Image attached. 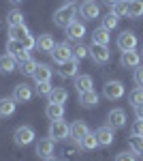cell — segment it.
Returning a JSON list of instances; mask_svg holds the SVG:
<instances>
[{
  "label": "cell",
  "mask_w": 143,
  "mask_h": 161,
  "mask_svg": "<svg viewBox=\"0 0 143 161\" xmlns=\"http://www.w3.org/2000/svg\"><path fill=\"white\" fill-rule=\"evenodd\" d=\"M73 19H75V2H71V0L54 13V24L60 26V28H66Z\"/></svg>",
  "instance_id": "6da1fadb"
},
{
  "label": "cell",
  "mask_w": 143,
  "mask_h": 161,
  "mask_svg": "<svg viewBox=\"0 0 143 161\" xmlns=\"http://www.w3.org/2000/svg\"><path fill=\"white\" fill-rule=\"evenodd\" d=\"M34 140H36V133H34V129H32L30 125L17 127L15 133H13V142H15L17 146H30Z\"/></svg>",
  "instance_id": "7a4b0ae2"
},
{
  "label": "cell",
  "mask_w": 143,
  "mask_h": 161,
  "mask_svg": "<svg viewBox=\"0 0 143 161\" xmlns=\"http://www.w3.org/2000/svg\"><path fill=\"white\" fill-rule=\"evenodd\" d=\"M49 137L54 142H62V140L71 137V125H66L62 118L60 120H51V125H49Z\"/></svg>",
  "instance_id": "3957f363"
},
{
  "label": "cell",
  "mask_w": 143,
  "mask_h": 161,
  "mask_svg": "<svg viewBox=\"0 0 143 161\" xmlns=\"http://www.w3.org/2000/svg\"><path fill=\"white\" fill-rule=\"evenodd\" d=\"M124 84L120 82V80H111V82H107L105 84V88H103V95H105V99L109 101H120L122 97H124Z\"/></svg>",
  "instance_id": "277c9868"
},
{
  "label": "cell",
  "mask_w": 143,
  "mask_h": 161,
  "mask_svg": "<svg viewBox=\"0 0 143 161\" xmlns=\"http://www.w3.org/2000/svg\"><path fill=\"white\" fill-rule=\"evenodd\" d=\"M7 52H9L17 62H24V60L30 58V50H26L22 41H13V39H9V43H7Z\"/></svg>",
  "instance_id": "5b68a950"
},
{
  "label": "cell",
  "mask_w": 143,
  "mask_h": 161,
  "mask_svg": "<svg viewBox=\"0 0 143 161\" xmlns=\"http://www.w3.org/2000/svg\"><path fill=\"white\" fill-rule=\"evenodd\" d=\"M79 15H81L84 19H88V22L98 19V17H100V7L96 4L94 0H84L81 7H79Z\"/></svg>",
  "instance_id": "8992f818"
},
{
  "label": "cell",
  "mask_w": 143,
  "mask_h": 161,
  "mask_svg": "<svg viewBox=\"0 0 143 161\" xmlns=\"http://www.w3.org/2000/svg\"><path fill=\"white\" fill-rule=\"evenodd\" d=\"M126 112L122 110V108H113V110L107 114V125L111 129H124L126 127Z\"/></svg>",
  "instance_id": "52a82bcc"
},
{
  "label": "cell",
  "mask_w": 143,
  "mask_h": 161,
  "mask_svg": "<svg viewBox=\"0 0 143 161\" xmlns=\"http://www.w3.org/2000/svg\"><path fill=\"white\" fill-rule=\"evenodd\" d=\"M90 56L96 64H105V62L111 60V52H109V45H96L92 43L90 45Z\"/></svg>",
  "instance_id": "ba28073f"
},
{
  "label": "cell",
  "mask_w": 143,
  "mask_h": 161,
  "mask_svg": "<svg viewBox=\"0 0 143 161\" xmlns=\"http://www.w3.org/2000/svg\"><path fill=\"white\" fill-rule=\"evenodd\" d=\"M118 47L120 52H128V50H135L137 47V35L132 30H124L118 35Z\"/></svg>",
  "instance_id": "9c48e42d"
},
{
  "label": "cell",
  "mask_w": 143,
  "mask_h": 161,
  "mask_svg": "<svg viewBox=\"0 0 143 161\" xmlns=\"http://www.w3.org/2000/svg\"><path fill=\"white\" fill-rule=\"evenodd\" d=\"M49 54H51L54 62H56V64H60V62H64V60H69V58H73V47L69 45V43H58V45L49 52Z\"/></svg>",
  "instance_id": "30bf717a"
},
{
  "label": "cell",
  "mask_w": 143,
  "mask_h": 161,
  "mask_svg": "<svg viewBox=\"0 0 143 161\" xmlns=\"http://www.w3.org/2000/svg\"><path fill=\"white\" fill-rule=\"evenodd\" d=\"M120 64H122L124 69H137V67L141 64V54L135 52V50L122 52V56H120Z\"/></svg>",
  "instance_id": "8fae6325"
},
{
  "label": "cell",
  "mask_w": 143,
  "mask_h": 161,
  "mask_svg": "<svg viewBox=\"0 0 143 161\" xmlns=\"http://www.w3.org/2000/svg\"><path fill=\"white\" fill-rule=\"evenodd\" d=\"M77 71H79V60L77 58H69V60L58 64V73L62 77H77Z\"/></svg>",
  "instance_id": "7c38bea8"
},
{
  "label": "cell",
  "mask_w": 143,
  "mask_h": 161,
  "mask_svg": "<svg viewBox=\"0 0 143 161\" xmlns=\"http://www.w3.org/2000/svg\"><path fill=\"white\" fill-rule=\"evenodd\" d=\"M85 35V26L84 22H77V19H73L71 24L66 26V37L71 39V41H81Z\"/></svg>",
  "instance_id": "4fadbf2b"
},
{
  "label": "cell",
  "mask_w": 143,
  "mask_h": 161,
  "mask_svg": "<svg viewBox=\"0 0 143 161\" xmlns=\"http://www.w3.org/2000/svg\"><path fill=\"white\" fill-rule=\"evenodd\" d=\"M96 140H98V146H111L113 144V129L109 127V125H105V127H98L96 129Z\"/></svg>",
  "instance_id": "5bb4252c"
},
{
  "label": "cell",
  "mask_w": 143,
  "mask_h": 161,
  "mask_svg": "<svg viewBox=\"0 0 143 161\" xmlns=\"http://www.w3.org/2000/svg\"><path fill=\"white\" fill-rule=\"evenodd\" d=\"M36 155L41 157V159H47L54 155V140L51 137H43V140H38L36 142Z\"/></svg>",
  "instance_id": "9a60e30c"
},
{
  "label": "cell",
  "mask_w": 143,
  "mask_h": 161,
  "mask_svg": "<svg viewBox=\"0 0 143 161\" xmlns=\"http://www.w3.org/2000/svg\"><path fill=\"white\" fill-rule=\"evenodd\" d=\"M88 133H90V127H88L84 120H75V123L71 125V137L75 142H81Z\"/></svg>",
  "instance_id": "2e32d148"
},
{
  "label": "cell",
  "mask_w": 143,
  "mask_h": 161,
  "mask_svg": "<svg viewBox=\"0 0 143 161\" xmlns=\"http://www.w3.org/2000/svg\"><path fill=\"white\" fill-rule=\"evenodd\" d=\"M13 99L17 101V103H28V101L32 99V88L28 86V84L15 86V90H13Z\"/></svg>",
  "instance_id": "e0dca14e"
},
{
  "label": "cell",
  "mask_w": 143,
  "mask_h": 161,
  "mask_svg": "<svg viewBox=\"0 0 143 161\" xmlns=\"http://www.w3.org/2000/svg\"><path fill=\"white\" fill-rule=\"evenodd\" d=\"M45 116H47L49 120H60L64 116V103H47Z\"/></svg>",
  "instance_id": "ac0fdd59"
},
{
  "label": "cell",
  "mask_w": 143,
  "mask_h": 161,
  "mask_svg": "<svg viewBox=\"0 0 143 161\" xmlns=\"http://www.w3.org/2000/svg\"><path fill=\"white\" fill-rule=\"evenodd\" d=\"M79 103L84 108H96L98 105V95L94 92V88L92 90H85V92H79Z\"/></svg>",
  "instance_id": "d6986e66"
},
{
  "label": "cell",
  "mask_w": 143,
  "mask_h": 161,
  "mask_svg": "<svg viewBox=\"0 0 143 161\" xmlns=\"http://www.w3.org/2000/svg\"><path fill=\"white\" fill-rule=\"evenodd\" d=\"M15 69H17V60L13 58L9 52L2 54V56H0V71H2V73H13Z\"/></svg>",
  "instance_id": "ffe728a7"
},
{
  "label": "cell",
  "mask_w": 143,
  "mask_h": 161,
  "mask_svg": "<svg viewBox=\"0 0 143 161\" xmlns=\"http://www.w3.org/2000/svg\"><path fill=\"white\" fill-rule=\"evenodd\" d=\"M51 75H54V71H51L49 64H38L34 69V73H32V77H34V82H49Z\"/></svg>",
  "instance_id": "44dd1931"
},
{
  "label": "cell",
  "mask_w": 143,
  "mask_h": 161,
  "mask_svg": "<svg viewBox=\"0 0 143 161\" xmlns=\"http://www.w3.org/2000/svg\"><path fill=\"white\" fill-rule=\"evenodd\" d=\"M28 35H30V30L26 28V24L9 26V39H13V41H24Z\"/></svg>",
  "instance_id": "7402d4cb"
},
{
  "label": "cell",
  "mask_w": 143,
  "mask_h": 161,
  "mask_svg": "<svg viewBox=\"0 0 143 161\" xmlns=\"http://www.w3.org/2000/svg\"><path fill=\"white\" fill-rule=\"evenodd\" d=\"M109 32L111 30L98 26L96 30H92V43H96V45H109Z\"/></svg>",
  "instance_id": "603a6c76"
},
{
  "label": "cell",
  "mask_w": 143,
  "mask_h": 161,
  "mask_svg": "<svg viewBox=\"0 0 143 161\" xmlns=\"http://www.w3.org/2000/svg\"><path fill=\"white\" fill-rule=\"evenodd\" d=\"M75 88H77V92H85V90H92V88H94L92 75H77V77H75Z\"/></svg>",
  "instance_id": "cb8c5ba5"
},
{
  "label": "cell",
  "mask_w": 143,
  "mask_h": 161,
  "mask_svg": "<svg viewBox=\"0 0 143 161\" xmlns=\"http://www.w3.org/2000/svg\"><path fill=\"white\" fill-rule=\"evenodd\" d=\"M56 47V41H54V37L51 35H41V37L36 39V50H41V52H51Z\"/></svg>",
  "instance_id": "d4e9b609"
},
{
  "label": "cell",
  "mask_w": 143,
  "mask_h": 161,
  "mask_svg": "<svg viewBox=\"0 0 143 161\" xmlns=\"http://www.w3.org/2000/svg\"><path fill=\"white\" fill-rule=\"evenodd\" d=\"M15 103H17V101L13 99V97L0 99V116H11L13 112H15Z\"/></svg>",
  "instance_id": "484cf974"
},
{
  "label": "cell",
  "mask_w": 143,
  "mask_h": 161,
  "mask_svg": "<svg viewBox=\"0 0 143 161\" xmlns=\"http://www.w3.org/2000/svg\"><path fill=\"white\" fill-rule=\"evenodd\" d=\"M128 17H143V0H128Z\"/></svg>",
  "instance_id": "4316f807"
},
{
  "label": "cell",
  "mask_w": 143,
  "mask_h": 161,
  "mask_svg": "<svg viewBox=\"0 0 143 161\" xmlns=\"http://www.w3.org/2000/svg\"><path fill=\"white\" fill-rule=\"evenodd\" d=\"M47 99H49V103H64V101L69 99V92H66L64 88H51Z\"/></svg>",
  "instance_id": "83f0119b"
},
{
  "label": "cell",
  "mask_w": 143,
  "mask_h": 161,
  "mask_svg": "<svg viewBox=\"0 0 143 161\" xmlns=\"http://www.w3.org/2000/svg\"><path fill=\"white\" fill-rule=\"evenodd\" d=\"M7 22H9V26L24 24V13L19 11V9H11V11L7 13Z\"/></svg>",
  "instance_id": "f1b7e54d"
},
{
  "label": "cell",
  "mask_w": 143,
  "mask_h": 161,
  "mask_svg": "<svg viewBox=\"0 0 143 161\" xmlns=\"http://www.w3.org/2000/svg\"><path fill=\"white\" fill-rule=\"evenodd\" d=\"M128 103H130L132 108H137V105H141L143 103V88L137 86L135 90H130V95H128Z\"/></svg>",
  "instance_id": "f546056e"
},
{
  "label": "cell",
  "mask_w": 143,
  "mask_h": 161,
  "mask_svg": "<svg viewBox=\"0 0 143 161\" xmlns=\"http://www.w3.org/2000/svg\"><path fill=\"white\" fill-rule=\"evenodd\" d=\"M38 67V62L34 60V58H28V60H24V62H19V71L24 75H32L34 73V69Z\"/></svg>",
  "instance_id": "4dcf8cb0"
},
{
  "label": "cell",
  "mask_w": 143,
  "mask_h": 161,
  "mask_svg": "<svg viewBox=\"0 0 143 161\" xmlns=\"http://www.w3.org/2000/svg\"><path fill=\"white\" fill-rule=\"evenodd\" d=\"M90 56V47L84 45V43H77L75 47H73V58H77V60H84Z\"/></svg>",
  "instance_id": "1f68e13d"
},
{
  "label": "cell",
  "mask_w": 143,
  "mask_h": 161,
  "mask_svg": "<svg viewBox=\"0 0 143 161\" xmlns=\"http://www.w3.org/2000/svg\"><path fill=\"white\" fill-rule=\"evenodd\" d=\"M111 13H115L118 17H126L128 15V0H120L111 7Z\"/></svg>",
  "instance_id": "d6a6232c"
},
{
  "label": "cell",
  "mask_w": 143,
  "mask_h": 161,
  "mask_svg": "<svg viewBox=\"0 0 143 161\" xmlns=\"http://www.w3.org/2000/svg\"><path fill=\"white\" fill-rule=\"evenodd\" d=\"M120 17L115 13H107V15H103V28H107V30H113L115 26H118Z\"/></svg>",
  "instance_id": "836d02e7"
},
{
  "label": "cell",
  "mask_w": 143,
  "mask_h": 161,
  "mask_svg": "<svg viewBox=\"0 0 143 161\" xmlns=\"http://www.w3.org/2000/svg\"><path fill=\"white\" fill-rule=\"evenodd\" d=\"M79 144H81V148H85V150H94L96 146H98V140H96L94 133H88V136H85Z\"/></svg>",
  "instance_id": "e575fe53"
},
{
  "label": "cell",
  "mask_w": 143,
  "mask_h": 161,
  "mask_svg": "<svg viewBox=\"0 0 143 161\" xmlns=\"http://www.w3.org/2000/svg\"><path fill=\"white\" fill-rule=\"evenodd\" d=\"M130 150L135 153V155L143 157V137H135V136H130Z\"/></svg>",
  "instance_id": "d590c367"
},
{
  "label": "cell",
  "mask_w": 143,
  "mask_h": 161,
  "mask_svg": "<svg viewBox=\"0 0 143 161\" xmlns=\"http://www.w3.org/2000/svg\"><path fill=\"white\" fill-rule=\"evenodd\" d=\"M51 84L49 82H36V95H41V97H47L49 92H51Z\"/></svg>",
  "instance_id": "8d00e7d4"
},
{
  "label": "cell",
  "mask_w": 143,
  "mask_h": 161,
  "mask_svg": "<svg viewBox=\"0 0 143 161\" xmlns=\"http://www.w3.org/2000/svg\"><path fill=\"white\" fill-rule=\"evenodd\" d=\"M130 136H135V137H143V120H135V123L130 125Z\"/></svg>",
  "instance_id": "74e56055"
},
{
  "label": "cell",
  "mask_w": 143,
  "mask_h": 161,
  "mask_svg": "<svg viewBox=\"0 0 143 161\" xmlns=\"http://www.w3.org/2000/svg\"><path fill=\"white\" fill-rule=\"evenodd\" d=\"M132 80H135V84H137V86H141V88H143V67H141V64L135 69V75H132Z\"/></svg>",
  "instance_id": "f35d334b"
},
{
  "label": "cell",
  "mask_w": 143,
  "mask_h": 161,
  "mask_svg": "<svg viewBox=\"0 0 143 161\" xmlns=\"http://www.w3.org/2000/svg\"><path fill=\"white\" fill-rule=\"evenodd\" d=\"M115 161H135V153H118L115 155Z\"/></svg>",
  "instance_id": "ab89813d"
},
{
  "label": "cell",
  "mask_w": 143,
  "mask_h": 161,
  "mask_svg": "<svg viewBox=\"0 0 143 161\" xmlns=\"http://www.w3.org/2000/svg\"><path fill=\"white\" fill-rule=\"evenodd\" d=\"M22 43H24V47H26V50H32V47H36V41L32 39V35H28V37H26L24 41H22Z\"/></svg>",
  "instance_id": "60d3db41"
},
{
  "label": "cell",
  "mask_w": 143,
  "mask_h": 161,
  "mask_svg": "<svg viewBox=\"0 0 143 161\" xmlns=\"http://www.w3.org/2000/svg\"><path fill=\"white\" fill-rule=\"evenodd\" d=\"M135 114H137V118H139V120H143V103L135 108Z\"/></svg>",
  "instance_id": "b9f144b4"
},
{
  "label": "cell",
  "mask_w": 143,
  "mask_h": 161,
  "mask_svg": "<svg viewBox=\"0 0 143 161\" xmlns=\"http://www.w3.org/2000/svg\"><path fill=\"white\" fill-rule=\"evenodd\" d=\"M103 2H105L107 7H113V4H115V2H120V0H103Z\"/></svg>",
  "instance_id": "7bdbcfd3"
},
{
  "label": "cell",
  "mask_w": 143,
  "mask_h": 161,
  "mask_svg": "<svg viewBox=\"0 0 143 161\" xmlns=\"http://www.w3.org/2000/svg\"><path fill=\"white\" fill-rule=\"evenodd\" d=\"M9 2H13V4H19V2H24V0H9Z\"/></svg>",
  "instance_id": "ee69618b"
},
{
  "label": "cell",
  "mask_w": 143,
  "mask_h": 161,
  "mask_svg": "<svg viewBox=\"0 0 143 161\" xmlns=\"http://www.w3.org/2000/svg\"><path fill=\"white\" fill-rule=\"evenodd\" d=\"M45 161H58V159H56V157H47Z\"/></svg>",
  "instance_id": "f6af8a7d"
},
{
  "label": "cell",
  "mask_w": 143,
  "mask_h": 161,
  "mask_svg": "<svg viewBox=\"0 0 143 161\" xmlns=\"http://www.w3.org/2000/svg\"><path fill=\"white\" fill-rule=\"evenodd\" d=\"M141 52H143V47H141Z\"/></svg>",
  "instance_id": "bcb514c9"
}]
</instances>
